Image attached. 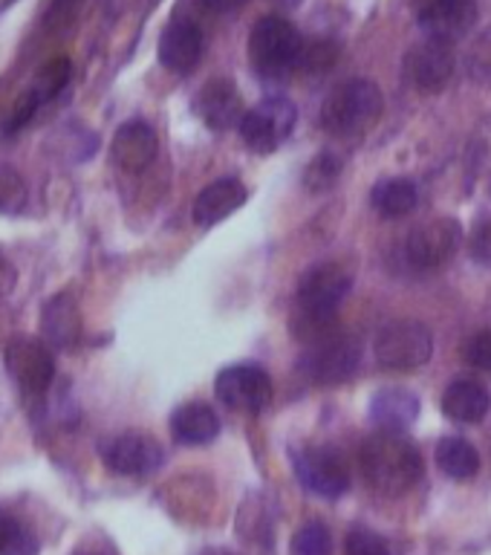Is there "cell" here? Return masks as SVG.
<instances>
[{"label":"cell","instance_id":"cell-21","mask_svg":"<svg viewBox=\"0 0 491 555\" xmlns=\"http://www.w3.org/2000/svg\"><path fill=\"white\" fill-rule=\"evenodd\" d=\"M43 336L52 347L61 350H73L81 338V315H78L76 301L69 295H55L47 301L41 312Z\"/></svg>","mask_w":491,"mask_h":555},{"label":"cell","instance_id":"cell-15","mask_svg":"<svg viewBox=\"0 0 491 555\" xmlns=\"http://www.w3.org/2000/svg\"><path fill=\"white\" fill-rule=\"evenodd\" d=\"M69 76H73V64H69L67 55H59V59L47 61V64L38 69V76L33 78V85H29V90H26L21 104H17V111L12 113L9 130H17L24 121H29V116H33L38 107L52 102V99L69 85Z\"/></svg>","mask_w":491,"mask_h":555},{"label":"cell","instance_id":"cell-6","mask_svg":"<svg viewBox=\"0 0 491 555\" xmlns=\"http://www.w3.org/2000/svg\"><path fill=\"white\" fill-rule=\"evenodd\" d=\"M298 121V107L286 95H269L251 111H246L241 121V137L255 154H272L284 145Z\"/></svg>","mask_w":491,"mask_h":555},{"label":"cell","instance_id":"cell-8","mask_svg":"<svg viewBox=\"0 0 491 555\" xmlns=\"http://www.w3.org/2000/svg\"><path fill=\"white\" fill-rule=\"evenodd\" d=\"M215 393L232 411L258 414L272 399V379L258 364H232L217 376Z\"/></svg>","mask_w":491,"mask_h":555},{"label":"cell","instance_id":"cell-14","mask_svg":"<svg viewBox=\"0 0 491 555\" xmlns=\"http://www.w3.org/2000/svg\"><path fill=\"white\" fill-rule=\"evenodd\" d=\"M203 50H206V35L194 21H171L165 26L163 38H159V61L171 73H191L197 67L199 59H203Z\"/></svg>","mask_w":491,"mask_h":555},{"label":"cell","instance_id":"cell-20","mask_svg":"<svg viewBox=\"0 0 491 555\" xmlns=\"http://www.w3.org/2000/svg\"><path fill=\"white\" fill-rule=\"evenodd\" d=\"M171 434L182 446H206L220 434V416L208 402H189L173 411Z\"/></svg>","mask_w":491,"mask_h":555},{"label":"cell","instance_id":"cell-1","mask_svg":"<svg viewBox=\"0 0 491 555\" xmlns=\"http://www.w3.org/2000/svg\"><path fill=\"white\" fill-rule=\"evenodd\" d=\"M362 472L367 477V483L376 492L397 498V494L411 492L419 477H423V454L414 442L405 440L402 434L379 431L367 437L362 446Z\"/></svg>","mask_w":491,"mask_h":555},{"label":"cell","instance_id":"cell-16","mask_svg":"<svg viewBox=\"0 0 491 555\" xmlns=\"http://www.w3.org/2000/svg\"><path fill=\"white\" fill-rule=\"evenodd\" d=\"M197 113L199 119L215 130H229L234 128V125L241 128L243 116H246V113H243L241 93H237V87H234L229 78H215V81H208V85L199 90Z\"/></svg>","mask_w":491,"mask_h":555},{"label":"cell","instance_id":"cell-9","mask_svg":"<svg viewBox=\"0 0 491 555\" xmlns=\"http://www.w3.org/2000/svg\"><path fill=\"white\" fill-rule=\"evenodd\" d=\"M293 466L298 480L319 498H341L350 489V472L336 449H303L293 457Z\"/></svg>","mask_w":491,"mask_h":555},{"label":"cell","instance_id":"cell-3","mask_svg":"<svg viewBox=\"0 0 491 555\" xmlns=\"http://www.w3.org/2000/svg\"><path fill=\"white\" fill-rule=\"evenodd\" d=\"M303 41L286 17L267 15L251 26L249 61L260 76L281 78L301 64Z\"/></svg>","mask_w":491,"mask_h":555},{"label":"cell","instance_id":"cell-11","mask_svg":"<svg viewBox=\"0 0 491 555\" xmlns=\"http://www.w3.org/2000/svg\"><path fill=\"white\" fill-rule=\"evenodd\" d=\"M460 223L449 217L425 220L408 234V258L419 269H437L449 263L451 255L460 249Z\"/></svg>","mask_w":491,"mask_h":555},{"label":"cell","instance_id":"cell-33","mask_svg":"<svg viewBox=\"0 0 491 555\" xmlns=\"http://www.w3.org/2000/svg\"><path fill=\"white\" fill-rule=\"evenodd\" d=\"M249 0H206V7L217 9V12H234V9L246 7Z\"/></svg>","mask_w":491,"mask_h":555},{"label":"cell","instance_id":"cell-24","mask_svg":"<svg viewBox=\"0 0 491 555\" xmlns=\"http://www.w3.org/2000/svg\"><path fill=\"white\" fill-rule=\"evenodd\" d=\"M437 466L445 472L454 480H468V477L477 475L480 468V454L468 440H460V437H445V440L437 446Z\"/></svg>","mask_w":491,"mask_h":555},{"label":"cell","instance_id":"cell-10","mask_svg":"<svg viewBox=\"0 0 491 555\" xmlns=\"http://www.w3.org/2000/svg\"><path fill=\"white\" fill-rule=\"evenodd\" d=\"M416 24L434 41L454 43L477 24L475 0H416Z\"/></svg>","mask_w":491,"mask_h":555},{"label":"cell","instance_id":"cell-18","mask_svg":"<svg viewBox=\"0 0 491 555\" xmlns=\"http://www.w3.org/2000/svg\"><path fill=\"white\" fill-rule=\"evenodd\" d=\"M246 185L241 180H217L211 185L199 191V197L194 199V223L197 225H215L220 220H225L229 215H234L237 208L246 203Z\"/></svg>","mask_w":491,"mask_h":555},{"label":"cell","instance_id":"cell-22","mask_svg":"<svg viewBox=\"0 0 491 555\" xmlns=\"http://www.w3.org/2000/svg\"><path fill=\"white\" fill-rule=\"evenodd\" d=\"M491 397L489 390L475 379H457L451 382L445 393H442V411L451 416L454 423H480L489 414Z\"/></svg>","mask_w":491,"mask_h":555},{"label":"cell","instance_id":"cell-27","mask_svg":"<svg viewBox=\"0 0 491 555\" xmlns=\"http://www.w3.org/2000/svg\"><path fill=\"white\" fill-rule=\"evenodd\" d=\"M26 203V185L24 177L9 168V165H0V211H17L24 208Z\"/></svg>","mask_w":491,"mask_h":555},{"label":"cell","instance_id":"cell-34","mask_svg":"<svg viewBox=\"0 0 491 555\" xmlns=\"http://www.w3.org/2000/svg\"><path fill=\"white\" fill-rule=\"evenodd\" d=\"M76 555H95V553H76Z\"/></svg>","mask_w":491,"mask_h":555},{"label":"cell","instance_id":"cell-17","mask_svg":"<svg viewBox=\"0 0 491 555\" xmlns=\"http://www.w3.org/2000/svg\"><path fill=\"white\" fill-rule=\"evenodd\" d=\"M113 163L121 171L139 173L156 159V133L145 121H125L113 137Z\"/></svg>","mask_w":491,"mask_h":555},{"label":"cell","instance_id":"cell-4","mask_svg":"<svg viewBox=\"0 0 491 555\" xmlns=\"http://www.w3.org/2000/svg\"><path fill=\"white\" fill-rule=\"evenodd\" d=\"M373 353L388 371H416L434 353L431 330L419 321H390L373 341Z\"/></svg>","mask_w":491,"mask_h":555},{"label":"cell","instance_id":"cell-29","mask_svg":"<svg viewBox=\"0 0 491 555\" xmlns=\"http://www.w3.org/2000/svg\"><path fill=\"white\" fill-rule=\"evenodd\" d=\"M347 555H390L388 544L371 529H353L345 544Z\"/></svg>","mask_w":491,"mask_h":555},{"label":"cell","instance_id":"cell-19","mask_svg":"<svg viewBox=\"0 0 491 555\" xmlns=\"http://www.w3.org/2000/svg\"><path fill=\"white\" fill-rule=\"evenodd\" d=\"M419 416V399L405 388L379 390L371 402V420L382 431L402 434L416 423Z\"/></svg>","mask_w":491,"mask_h":555},{"label":"cell","instance_id":"cell-5","mask_svg":"<svg viewBox=\"0 0 491 555\" xmlns=\"http://www.w3.org/2000/svg\"><path fill=\"white\" fill-rule=\"evenodd\" d=\"M362 362V341L350 333H330L315 345H307L301 356V373L319 385H338Z\"/></svg>","mask_w":491,"mask_h":555},{"label":"cell","instance_id":"cell-28","mask_svg":"<svg viewBox=\"0 0 491 555\" xmlns=\"http://www.w3.org/2000/svg\"><path fill=\"white\" fill-rule=\"evenodd\" d=\"M463 356H466V362L471 367L491 373V330H480V333L468 338L466 345H463Z\"/></svg>","mask_w":491,"mask_h":555},{"label":"cell","instance_id":"cell-32","mask_svg":"<svg viewBox=\"0 0 491 555\" xmlns=\"http://www.w3.org/2000/svg\"><path fill=\"white\" fill-rule=\"evenodd\" d=\"M15 281H17L15 267L9 263L7 255H0V298L12 293V286H15Z\"/></svg>","mask_w":491,"mask_h":555},{"label":"cell","instance_id":"cell-25","mask_svg":"<svg viewBox=\"0 0 491 555\" xmlns=\"http://www.w3.org/2000/svg\"><path fill=\"white\" fill-rule=\"evenodd\" d=\"M0 555H38V541L24 520L0 512Z\"/></svg>","mask_w":491,"mask_h":555},{"label":"cell","instance_id":"cell-30","mask_svg":"<svg viewBox=\"0 0 491 555\" xmlns=\"http://www.w3.org/2000/svg\"><path fill=\"white\" fill-rule=\"evenodd\" d=\"M338 159L333 154H321L315 163L310 165V171H307V182H310L312 189L321 191V189H330V182L338 177Z\"/></svg>","mask_w":491,"mask_h":555},{"label":"cell","instance_id":"cell-2","mask_svg":"<svg viewBox=\"0 0 491 555\" xmlns=\"http://www.w3.org/2000/svg\"><path fill=\"white\" fill-rule=\"evenodd\" d=\"M385 111L382 90L367 78H350L338 85L321 104V125L336 137H359L379 121Z\"/></svg>","mask_w":491,"mask_h":555},{"label":"cell","instance_id":"cell-31","mask_svg":"<svg viewBox=\"0 0 491 555\" xmlns=\"http://www.w3.org/2000/svg\"><path fill=\"white\" fill-rule=\"evenodd\" d=\"M471 255L480 263H491V220H483L471 234Z\"/></svg>","mask_w":491,"mask_h":555},{"label":"cell","instance_id":"cell-23","mask_svg":"<svg viewBox=\"0 0 491 555\" xmlns=\"http://www.w3.org/2000/svg\"><path fill=\"white\" fill-rule=\"evenodd\" d=\"M373 208L379 211L382 217H390V220H397V217L411 215L416 208V199H419V191L411 180H382L379 185H373Z\"/></svg>","mask_w":491,"mask_h":555},{"label":"cell","instance_id":"cell-13","mask_svg":"<svg viewBox=\"0 0 491 555\" xmlns=\"http://www.w3.org/2000/svg\"><path fill=\"white\" fill-rule=\"evenodd\" d=\"M405 76L416 90H425V93L442 90L454 76L451 43L434 41V38H428L425 43H416L414 50L405 55Z\"/></svg>","mask_w":491,"mask_h":555},{"label":"cell","instance_id":"cell-12","mask_svg":"<svg viewBox=\"0 0 491 555\" xmlns=\"http://www.w3.org/2000/svg\"><path fill=\"white\" fill-rule=\"evenodd\" d=\"M102 460L116 475H151L163 463V446L147 434H119L104 442Z\"/></svg>","mask_w":491,"mask_h":555},{"label":"cell","instance_id":"cell-26","mask_svg":"<svg viewBox=\"0 0 491 555\" xmlns=\"http://www.w3.org/2000/svg\"><path fill=\"white\" fill-rule=\"evenodd\" d=\"M289 550H293V555H330L333 553V535L324 524L312 520L295 532Z\"/></svg>","mask_w":491,"mask_h":555},{"label":"cell","instance_id":"cell-7","mask_svg":"<svg viewBox=\"0 0 491 555\" xmlns=\"http://www.w3.org/2000/svg\"><path fill=\"white\" fill-rule=\"evenodd\" d=\"M7 371L26 397H43L55 379V359L43 341L17 336L7 345Z\"/></svg>","mask_w":491,"mask_h":555}]
</instances>
